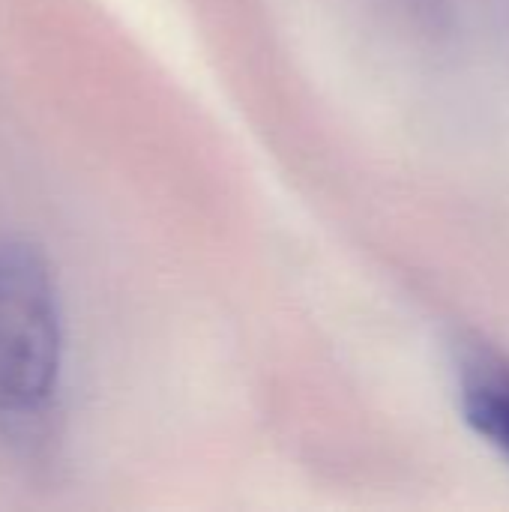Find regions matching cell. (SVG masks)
I'll return each mask as SVG.
<instances>
[{
	"mask_svg": "<svg viewBox=\"0 0 509 512\" xmlns=\"http://www.w3.org/2000/svg\"><path fill=\"white\" fill-rule=\"evenodd\" d=\"M468 423L509 456V372L477 369L465 378Z\"/></svg>",
	"mask_w": 509,
	"mask_h": 512,
	"instance_id": "cell-2",
	"label": "cell"
},
{
	"mask_svg": "<svg viewBox=\"0 0 509 512\" xmlns=\"http://www.w3.org/2000/svg\"><path fill=\"white\" fill-rule=\"evenodd\" d=\"M63 369V318L48 258L21 237L0 240V426L42 420Z\"/></svg>",
	"mask_w": 509,
	"mask_h": 512,
	"instance_id": "cell-1",
	"label": "cell"
}]
</instances>
